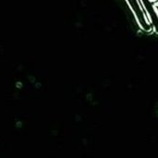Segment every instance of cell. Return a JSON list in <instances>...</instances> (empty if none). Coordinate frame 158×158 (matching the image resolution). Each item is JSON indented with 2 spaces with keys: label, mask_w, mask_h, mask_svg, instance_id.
Segmentation results:
<instances>
[{
  "label": "cell",
  "mask_w": 158,
  "mask_h": 158,
  "mask_svg": "<svg viewBox=\"0 0 158 158\" xmlns=\"http://www.w3.org/2000/svg\"><path fill=\"white\" fill-rule=\"evenodd\" d=\"M126 2L129 5V8L131 9V11L134 15V18H135L136 21L138 22L140 28L146 32L152 31L153 29H152L150 22L147 19V16L142 7L141 0H126Z\"/></svg>",
  "instance_id": "obj_1"
},
{
  "label": "cell",
  "mask_w": 158,
  "mask_h": 158,
  "mask_svg": "<svg viewBox=\"0 0 158 158\" xmlns=\"http://www.w3.org/2000/svg\"><path fill=\"white\" fill-rule=\"evenodd\" d=\"M142 7L145 11L150 25L156 32L158 33V6L154 0H141Z\"/></svg>",
  "instance_id": "obj_2"
},
{
  "label": "cell",
  "mask_w": 158,
  "mask_h": 158,
  "mask_svg": "<svg viewBox=\"0 0 158 158\" xmlns=\"http://www.w3.org/2000/svg\"><path fill=\"white\" fill-rule=\"evenodd\" d=\"M157 6H158V4H157Z\"/></svg>",
  "instance_id": "obj_3"
}]
</instances>
